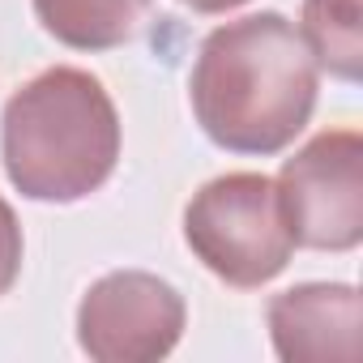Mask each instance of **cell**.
I'll list each match as a JSON object with an SVG mask.
<instances>
[{
    "label": "cell",
    "mask_w": 363,
    "mask_h": 363,
    "mask_svg": "<svg viewBox=\"0 0 363 363\" xmlns=\"http://www.w3.org/2000/svg\"><path fill=\"white\" fill-rule=\"evenodd\" d=\"M274 354L286 363H354L359 359V291L346 282H303L269 299Z\"/></svg>",
    "instance_id": "8992f818"
},
{
    "label": "cell",
    "mask_w": 363,
    "mask_h": 363,
    "mask_svg": "<svg viewBox=\"0 0 363 363\" xmlns=\"http://www.w3.org/2000/svg\"><path fill=\"white\" fill-rule=\"evenodd\" d=\"M0 158L9 184L30 201H82L99 193L120 158V116L86 69H43L0 120Z\"/></svg>",
    "instance_id": "7a4b0ae2"
},
{
    "label": "cell",
    "mask_w": 363,
    "mask_h": 363,
    "mask_svg": "<svg viewBox=\"0 0 363 363\" xmlns=\"http://www.w3.org/2000/svg\"><path fill=\"white\" fill-rule=\"evenodd\" d=\"M278 206L299 248L350 252L363 240V141L354 128L316 133L282 162Z\"/></svg>",
    "instance_id": "277c9868"
},
{
    "label": "cell",
    "mask_w": 363,
    "mask_h": 363,
    "mask_svg": "<svg viewBox=\"0 0 363 363\" xmlns=\"http://www.w3.org/2000/svg\"><path fill=\"white\" fill-rule=\"evenodd\" d=\"M184 295L145 269L99 278L77 303V346L99 363H154L184 337Z\"/></svg>",
    "instance_id": "5b68a950"
},
{
    "label": "cell",
    "mask_w": 363,
    "mask_h": 363,
    "mask_svg": "<svg viewBox=\"0 0 363 363\" xmlns=\"http://www.w3.org/2000/svg\"><path fill=\"white\" fill-rule=\"evenodd\" d=\"M303 43L337 82L363 77V5L359 0H303Z\"/></svg>",
    "instance_id": "ba28073f"
},
{
    "label": "cell",
    "mask_w": 363,
    "mask_h": 363,
    "mask_svg": "<svg viewBox=\"0 0 363 363\" xmlns=\"http://www.w3.org/2000/svg\"><path fill=\"white\" fill-rule=\"evenodd\" d=\"M18 274H22V223L13 206L0 197V295H9Z\"/></svg>",
    "instance_id": "9c48e42d"
},
{
    "label": "cell",
    "mask_w": 363,
    "mask_h": 363,
    "mask_svg": "<svg viewBox=\"0 0 363 363\" xmlns=\"http://www.w3.org/2000/svg\"><path fill=\"white\" fill-rule=\"evenodd\" d=\"M179 5H189L193 13H227V9L248 5V0H179Z\"/></svg>",
    "instance_id": "30bf717a"
},
{
    "label": "cell",
    "mask_w": 363,
    "mask_h": 363,
    "mask_svg": "<svg viewBox=\"0 0 363 363\" xmlns=\"http://www.w3.org/2000/svg\"><path fill=\"white\" fill-rule=\"evenodd\" d=\"M320 69L282 13H252L206 35L189 99L218 150L278 154L312 120Z\"/></svg>",
    "instance_id": "6da1fadb"
},
{
    "label": "cell",
    "mask_w": 363,
    "mask_h": 363,
    "mask_svg": "<svg viewBox=\"0 0 363 363\" xmlns=\"http://www.w3.org/2000/svg\"><path fill=\"white\" fill-rule=\"evenodd\" d=\"M184 240L214 278L240 291L274 282L295 252L278 189L261 171L210 179L184 210Z\"/></svg>",
    "instance_id": "3957f363"
},
{
    "label": "cell",
    "mask_w": 363,
    "mask_h": 363,
    "mask_svg": "<svg viewBox=\"0 0 363 363\" xmlns=\"http://www.w3.org/2000/svg\"><path fill=\"white\" fill-rule=\"evenodd\" d=\"M150 13V0H35L43 30L73 52H111L128 43Z\"/></svg>",
    "instance_id": "52a82bcc"
}]
</instances>
